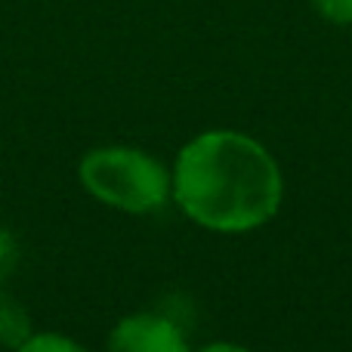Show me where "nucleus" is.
Listing matches in <instances>:
<instances>
[{
    "label": "nucleus",
    "instance_id": "obj_1",
    "mask_svg": "<svg viewBox=\"0 0 352 352\" xmlns=\"http://www.w3.org/2000/svg\"><path fill=\"white\" fill-rule=\"evenodd\" d=\"M170 176L179 210L201 229L226 235L266 226L285 198L278 161L241 130H204L188 140Z\"/></svg>",
    "mask_w": 352,
    "mask_h": 352
},
{
    "label": "nucleus",
    "instance_id": "obj_2",
    "mask_svg": "<svg viewBox=\"0 0 352 352\" xmlns=\"http://www.w3.org/2000/svg\"><path fill=\"white\" fill-rule=\"evenodd\" d=\"M80 182L96 201L124 213H155L173 192V176L155 155L130 146H102L80 158Z\"/></svg>",
    "mask_w": 352,
    "mask_h": 352
},
{
    "label": "nucleus",
    "instance_id": "obj_3",
    "mask_svg": "<svg viewBox=\"0 0 352 352\" xmlns=\"http://www.w3.org/2000/svg\"><path fill=\"white\" fill-rule=\"evenodd\" d=\"M109 352H188V343L173 318L136 312L111 328Z\"/></svg>",
    "mask_w": 352,
    "mask_h": 352
},
{
    "label": "nucleus",
    "instance_id": "obj_4",
    "mask_svg": "<svg viewBox=\"0 0 352 352\" xmlns=\"http://www.w3.org/2000/svg\"><path fill=\"white\" fill-rule=\"evenodd\" d=\"M31 334L34 331H31L28 309L6 287H0V343L10 349H19Z\"/></svg>",
    "mask_w": 352,
    "mask_h": 352
},
{
    "label": "nucleus",
    "instance_id": "obj_5",
    "mask_svg": "<svg viewBox=\"0 0 352 352\" xmlns=\"http://www.w3.org/2000/svg\"><path fill=\"white\" fill-rule=\"evenodd\" d=\"M16 352H90L84 349L78 340L65 334H53V331H41V334H31Z\"/></svg>",
    "mask_w": 352,
    "mask_h": 352
},
{
    "label": "nucleus",
    "instance_id": "obj_6",
    "mask_svg": "<svg viewBox=\"0 0 352 352\" xmlns=\"http://www.w3.org/2000/svg\"><path fill=\"white\" fill-rule=\"evenodd\" d=\"M19 266V241L12 238V232L0 229V287L12 278Z\"/></svg>",
    "mask_w": 352,
    "mask_h": 352
},
{
    "label": "nucleus",
    "instance_id": "obj_7",
    "mask_svg": "<svg viewBox=\"0 0 352 352\" xmlns=\"http://www.w3.org/2000/svg\"><path fill=\"white\" fill-rule=\"evenodd\" d=\"M312 10L334 25H352V0H309Z\"/></svg>",
    "mask_w": 352,
    "mask_h": 352
},
{
    "label": "nucleus",
    "instance_id": "obj_8",
    "mask_svg": "<svg viewBox=\"0 0 352 352\" xmlns=\"http://www.w3.org/2000/svg\"><path fill=\"white\" fill-rule=\"evenodd\" d=\"M201 352H250V349H244V346H238V343H210V346H204Z\"/></svg>",
    "mask_w": 352,
    "mask_h": 352
}]
</instances>
